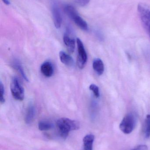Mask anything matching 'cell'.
Wrapping results in <instances>:
<instances>
[{
    "label": "cell",
    "mask_w": 150,
    "mask_h": 150,
    "mask_svg": "<svg viewBox=\"0 0 150 150\" xmlns=\"http://www.w3.org/2000/svg\"><path fill=\"white\" fill-rule=\"evenodd\" d=\"M72 20L80 29L84 31L88 30L89 28L87 23L79 15L74 18Z\"/></svg>",
    "instance_id": "13"
},
{
    "label": "cell",
    "mask_w": 150,
    "mask_h": 150,
    "mask_svg": "<svg viewBox=\"0 0 150 150\" xmlns=\"http://www.w3.org/2000/svg\"><path fill=\"white\" fill-rule=\"evenodd\" d=\"M0 102L1 104H3L5 102V91H4V85L3 84L2 82H0Z\"/></svg>",
    "instance_id": "19"
},
{
    "label": "cell",
    "mask_w": 150,
    "mask_h": 150,
    "mask_svg": "<svg viewBox=\"0 0 150 150\" xmlns=\"http://www.w3.org/2000/svg\"><path fill=\"white\" fill-rule=\"evenodd\" d=\"M41 71L42 74L47 77H50L53 74L54 68L53 64L49 62H45L41 67Z\"/></svg>",
    "instance_id": "7"
},
{
    "label": "cell",
    "mask_w": 150,
    "mask_h": 150,
    "mask_svg": "<svg viewBox=\"0 0 150 150\" xmlns=\"http://www.w3.org/2000/svg\"><path fill=\"white\" fill-rule=\"evenodd\" d=\"M92 67L94 71L100 76L103 74L105 71L104 63L100 59H96L94 60L92 63Z\"/></svg>",
    "instance_id": "11"
},
{
    "label": "cell",
    "mask_w": 150,
    "mask_h": 150,
    "mask_svg": "<svg viewBox=\"0 0 150 150\" xmlns=\"http://www.w3.org/2000/svg\"><path fill=\"white\" fill-rule=\"evenodd\" d=\"M10 90L13 98L16 100L22 101L24 98V90L16 77H14L11 80Z\"/></svg>",
    "instance_id": "4"
},
{
    "label": "cell",
    "mask_w": 150,
    "mask_h": 150,
    "mask_svg": "<svg viewBox=\"0 0 150 150\" xmlns=\"http://www.w3.org/2000/svg\"><path fill=\"white\" fill-rule=\"evenodd\" d=\"M78 55L77 57V65L80 69H83L87 61V54L83 44L80 39H77Z\"/></svg>",
    "instance_id": "5"
},
{
    "label": "cell",
    "mask_w": 150,
    "mask_h": 150,
    "mask_svg": "<svg viewBox=\"0 0 150 150\" xmlns=\"http://www.w3.org/2000/svg\"><path fill=\"white\" fill-rule=\"evenodd\" d=\"M131 150H148V147L146 145H139Z\"/></svg>",
    "instance_id": "21"
},
{
    "label": "cell",
    "mask_w": 150,
    "mask_h": 150,
    "mask_svg": "<svg viewBox=\"0 0 150 150\" xmlns=\"http://www.w3.org/2000/svg\"><path fill=\"white\" fill-rule=\"evenodd\" d=\"M12 67L15 69L16 70L20 75L23 77V78L26 80V81L28 82L29 79L27 78V76L25 73L24 70L23 68L22 65L20 64V62H17V61H16V62H14L12 63Z\"/></svg>",
    "instance_id": "15"
},
{
    "label": "cell",
    "mask_w": 150,
    "mask_h": 150,
    "mask_svg": "<svg viewBox=\"0 0 150 150\" xmlns=\"http://www.w3.org/2000/svg\"><path fill=\"white\" fill-rule=\"evenodd\" d=\"M56 125L60 135L63 139H66L69 133L80 128V124L76 121L67 118L59 119L56 122Z\"/></svg>",
    "instance_id": "1"
},
{
    "label": "cell",
    "mask_w": 150,
    "mask_h": 150,
    "mask_svg": "<svg viewBox=\"0 0 150 150\" xmlns=\"http://www.w3.org/2000/svg\"><path fill=\"white\" fill-rule=\"evenodd\" d=\"M135 116L132 113L127 114L123 118L119 125L120 130L124 134H128L133 132L135 127Z\"/></svg>",
    "instance_id": "3"
},
{
    "label": "cell",
    "mask_w": 150,
    "mask_h": 150,
    "mask_svg": "<svg viewBox=\"0 0 150 150\" xmlns=\"http://www.w3.org/2000/svg\"><path fill=\"white\" fill-rule=\"evenodd\" d=\"M2 1L6 5H9L10 4V2L9 0H2Z\"/></svg>",
    "instance_id": "22"
},
{
    "label": "cell",
    "mask_w": 150,
    "mask_h": 150,
    "mask_svg": "<svg viewBox=\"0 0 150 150\" xmlns=\"http://www.w3.org/2000/svg\"><path fill=\"white\" fill-rule=\"evenodd\" d=\"M95 140L94 135L89 134L84 137L83 150H93V145Z\"/></svg>",
    "instance_id": "8"
},
{
    "label": "cell",
    "mask_w": 150,
    "mask_h": 150,
    "mask_svg": "<svg viewBox=\"0 0 150 150\" xmlns=\"http://www.w3.org/2000/svg\"><path fill=\"white\" fill-rule=\"evenodd\" d=\"M144 135L146 138L150 137V115H148L146 116L144 122Z\"/></svg>",
    "instance_id": "17"
},
{
    "label": "cell",
    "mask_w": 150,
    "mask_h": 150,
    "mask_svg": "<svg viewBox=\"0 0 150 150\" xmlns=\"http://www.w3.org/2000/svg\"><path fill=\"white\" fill-rule=\"evenodd\" d=\"M90 90L93 92L94 96L97 98H98L100 96V94L99 88L96 85L92 84L90 86Z\"/></svg>",
    "instance_id": "18"
},
{
    "label": "cell",
    "mask_w": 150,
    "mask_h": 150,
    "mask_svg": "<svg viewBox=\"0 0 150 150\" xmlns=\"http://www.w3.org/2000/svg\"><path fill=\"white\" fill-rule=\"evenodd\" d=\"M137 9L142 24L150 38V7L145 4L140 3Z\"/></svg>",
    "instance_id": "2"
},
{
    "label": "cell",
    "mask_w": 150,
    "mask_h": 150,
    "mask_svg": "<svg viewBox=\"0 0 150 150\" xmlns=\"http://www.w3.org/2000/svg\"><path fill=\"white\" fill-rule=\"evenodd\" d=\"M90 0H75V2L78 5L82 7L86 6L90 2Z\"/></svg>",
    "instance_id": "20"
},
{
    "label": "cell",
    "mask_w": 150,
    "mask_h": 150,
    "mask_svg": "<svg viewBox=\"0 0 150 150\" xmlns=\"http://www.w3.org/2000/svg\"><path fill=\"white\" fill-rule=\"evenodd\" d=\"M39 129L41 131H47L51 129L53 127V123L47 121H41L38 124Z\"/></svg>",
    "instance_id": "16"
},
{
    "label": "cell",
    "mask_w": 150,
    "mask_h": 150,
    "mask_svg": "<svg viewBox=\"0 0 150 150\" xmlns=\"http://www.w3.org/2000/svg\"><path fill=\"white\" fill-rule=\"evenodd\" d=\"M59 57L62 63L68 67H71L74 65V61L73 58L65 52L61 51L59 53Z\"/></svg>",
    "instance_id": "9"
},
{
    "label": "cell",
    "mask_w": 150,
    "mask_h": 150,
    "mask_svg": "<svg viewBox=\"0 0 150 150\" xmlns=\"http://www.w3.org/2000/svg\"><path fill=\"white\" fill-rule=\"evenodd\" d=\"M64 11L71 19H73L74 18L79 15L75 8L70 5H67L65 6Z\"/></svg>",
    "instance_id": "14"
},
{
    "label": "cell",
    "mask_w": 150,
    "mask_h": 150,
    "mask_svg": "<svg viewBox=\"0 0 150 150\" xmlns=\"http://www.w3.org/2000/svg\"><path fill=\"white\" fill-rule=\"evenodd\" d=\"M63 41L65 45L68 48L69 52L72 53L74 52L75 48V40L73 38H70L67 33H65L63 36Z\"/></svg>",
    "instance_id": "12"
},
{
    "label": "cell",
    "mask_w": 150,
    "mask_h": 150,
    "mask_svg": "<svg viewBox=\"0 0 150 150\" xmlns=\"http://www.w3.org/2000/svg\"><path fill=\"white\" fill-rule=\"evenodd\" d=\"M36 111L34 107L31 105L27 108L25 116V121L27 124H31L35 118Z\"/></svg>",
    "instance_id": "10"
},
{
    "label": "cell",
    "mask_w": 150,
    "mask_h": 150,
    "mask_svg": "<svg viewBox=\"0 0 150 150\" xmlns=\"http://www.w3.org/2000/svg\"><path fill=\"white\" fill-rule=\"evenodd\" d=\"M52 11L55 26V28L59 29L61 26L62 18L58 6L56 4L53 5L52 7Z\"/></svg>",
    "instance_id": "6"
}]
</instances>
